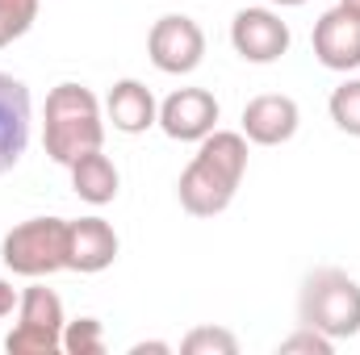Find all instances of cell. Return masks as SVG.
I'll list each match as a JSON object with an SVG mask.
<instances>
[{
  "mask_svg": "<svg viewBox=\"0 0 360 355\" xmlns=\"http://www.w3.org/2000/svg\"><path fill=\"white\" fill-rule=\"evenodd\" d=\"M327 109H331V121H335L344 134L360 138V80H344L340 88L331 92Z\"/></svg>",
  "mask_w": 360,
  "mask_h": 355,
  "instance_id": "17",
  "label": "cell"
},
{
  "mask_svg": "<svg viewBox=\"0 0 360 355\" xmlns=\"http://www.w3.org/2000/svg\"><path fill=\"white\" fill-rule=\"evenodd\" d=\"M63 301L46 284H30L17 305V326L4 339L8 355H55L63 351Z\"/></svg>",
  "mask_w": 360,
  "mask_h": 355,
  "instance_id": "5",
  "label": "cell"
},
{
  "mask_svg": "<svg viewBox=\"0 0 360 355\" xmlns=\"http://www.w3.org/2000/svg\"><path fill=\"white\" fill-rule=\"evenodd\" d=\"M331 351H335V339H327L314 326H297L289 339L276 343V355H331Z\"/></svg>",
  "mask_w": 360,
  "mask_h": 355,
  "instance_id": "19",
  "label": "cell"
},
{
  "mask_svg": "<svg viewBox=\"0 0 360 355\" xmlns=\"http://www.w3.org/2000/svg\"><path fill=\"white\" fill-rule=\"evenodd\" d=\"M30 121H34V105H30V88L0 72V176L13 172L30 147Z\"/></svg>",
  "mask_w": 360,
  "mask_h": 355,
  "instance_id": "11",
  "label": "cell"
},
{
  "mask_svg": "<svg viewBox=\"0 0 360 355\" xmlns=\"http://www.w3.org/2000/svg\"><path fill=\"white\" fill-rule=\"evenodd\" d=\"M289 42H293L289 21H281V13L272 8H239L231 21V46L248 63H260V67L276 63L289 51Z\"/></svg>",
  "mask_w": 360,
  "mask_h": 355,
  "instance_id": "7",
  "label": "cell"
},
{
  "mask_svg": "<svg viewBox=\"0 0 360 355\" xmlns=\"http://www.w3.org/2000/svg\"><path fill=\"white\" fill-rule=\"evenodd\" d=\"M42 147L59 168H72L80 155L105 147V113L84 84H55L46 96Z\"/></svg>",
  "mask_w": 360,
  "mask_h": 355,
  "instance_id": "2",
  "label": "cell"
},
{
  "mask_svg": "<svg viewBox=\"0 0 360 355\" xmlns=\"http://www.w3.org/2000/svg\"><path fill=\"white\" fill-rule=\"evenodd\" d=\"M168 355L172 351V347H168V343H160V339H151V343H134V347H130V355Z\"/></svg>",
  "mask_w": 360,
  "mask_h": 355,
  "instance_id": "21",
  "label": "cell"
},
{
  "mask_svg": "<svg viewBox=\"0 0 360 355\" xmlns=\"http://www.w3.org/2000/svg\"><path fill=\"white\" fill-rule=\"evenodd\" d=\"M105 117L117 134H147L151 126H160V105L143 80H117L105 96Z\"/></svg>",
  "mask_w": 360,
  "mask_h": 355,
  "instance_id": "13",
  "label": "cell"
},
{
  "mask_svg": "<svg viewBox=\"0 0 360 355\" xmlns=\"http://www.w3.org/2000/svg\"><path fill=\"white\" fill-rule=\"evenodd\" d=\"M269 4H281V8H297V4H310V0H269Z\"/></svg>",
  "mask_w": 360,
  "mask_h": 355,
  "instance_id": "22",
  "label": "cell"
},
{
  "mask_svg": "<svg viewBox=\"0 0 360 355\" xmlns=\"http://www.w3.org/2000/svg\"><path fill=\"white\" fill-rule=\"evenodd\" d=\"M72 188H76V196L80 201H89V205H109L113 196H117V168H113V159L105 155V151H89V155H80L72 168Z\"/></svg>",
  "mask_w": 360,
  "mask_h": 355,
  "instance_id": "14",
  "label": "cell"
},
{
  "mask_svg": "<svg viewBox=\"0 0 360 355\" xmlns=\"http://www.w3.org/2000/svg\"><path fill=\"white\" fill-rule=\"evenodd\" d=\"M117 230L105 217H76L68 222V267L80 276H96L117 260Z\"/></svg>",
  "mask_w": 360,
  "mask_h": 355,
  "instance_id": "12",
  "label": "cell"
},
{
  "mask_svg": "<svg viewBox=\"0 0 360 355\" xmlns=\"http://www.w3.org/2000/svg\"><path fill=\"white\" fill-rule=\"evenodd\" d=\"M0 260L13 276L42 280L68 267V222L63 217H30L13 226L0 243Z\"/></svg>",
  "mask_w": 360,
  "mask_h": 355,
  "instance_id": "4",
  "label": "cell"
},
{
  "mask_svg": "<svg viewBox=\"0 0 360 355\" xmlns=\"http://www.w3.org/2000/svg\"><path fill=\"white\" fill-rule=\"evenodd\" d=\"M38 21V0H0V51L30 34Z\"/></svg>",
  "mask_w": 360,
  "mask_h": 355,
  "instance_id": "15",
  "label": "cell"
},
{
  "mask_svg": "<svg viewBox=\"0 0 360 355\" xmlns=\"http://www.w3.org/2000/svg\"><path fill=\"white\" fill-rule=\"evenodd\" d=\"M63 351L68 355H105V330L96 318H76L63 326Z\"/></svg>",
  "mask_w": 360,
  "mask_h": 355,
  "instance_id": "18",
  "label": "cell"
},
{
  "mask_svg": "<svg viewBox=\"0 0 360 355\" xmlns=\"http://www.w3.org/2000/svg\"><path fill=\"white\" fill-rule=\"evenodd\" d=\"M302 126V109L285 92H264L243 105V138L256 147H285Z\"/></svg>",
  "mask_w": 360,
  "mask_h": 355,
  "instance_id": "9",
  "label": "cell"
},
{
  "mask_svg": "<svg viewBox=\"0 0 360 355\" xmlns=\"http://www.w3.org/2000/svg\"><path fill=\"white\" fill-rule=\"evenodd\" d=\"M310 46H314V59L327 72H356L360 67V13L344 8V4L327 8L314 21Z\"/></svg>",
  "mask_w": 360,
  "mask_h": 355,
  "instance_id": "8",
  "label": "cell"
},
{
  "mask_svg": "<svg viewBox=\"0 0 360 355\" xmlns=\"http://www.w3.org/2000/svg\"><path fill=\"white\" fill-rule=\"evenodd\" d=\"M243 172H248L243 130H210L197 142L193 163L176 180L180 209L193 217H218L222 209H231V201L243 184Z\"/></svg>",
  "mask_w": 360,
  "mask_h": 355,
  "instance_id": "1",
  "label": "cell"
},
{
  "mask_svg": "<svg viewBox=\"0 0 360 355\" xmlns=\"http://www.w3.org/2000/svg\"><path fill=\"white\" fill-rule=\"evenodd\" d=\"M344 8H352V13H360V0H340Z\"/></svg>",
  "mask_w": 360,
  "mask_h": 355,
  "instance_id": "23",
  "label": "cell"
},
{
  "mask_svg": "<svg viewBox=\"0 0 360 355\" xmlns=\"http://www.w3.org/2000/svg\"><path fill=\"white\" fill-rule=\"evenodd\" d=\"M147 55L164 76H188L205 59V34H201V25L193 17L164 13L147 34Z\"/></svg>",
  "mask_w": 360,
  "mask_h": 355,
  "instance_id": "6",
  "label": "cell"
},
{
  "mask_svg": "<svg viewBox=\"0 0 360 355\" xmlns=\"http://www.w3.org/2000/svg\"><path fill=\"white\" fill-rule=\"evenodd\" d=\"M302 326L323 330L327 339H356L360 335V284L340 267H319L306 276L297 297Z\"/></svg>",
  "mask_w": 360,
  "mask_h": 355,
  "instance_id": "3",
  "label": "cell"
},
{
  "mask_svg": "<svg viewBox=\"0 0 360 355\" xmlns=\"http://www.w3.org/2000/svg\"><path fill=\"white\" fill-rule=\"evenodd\" d=\"M180 351L184 355H235L239 351V339L222 326H197L180 339Z\"/></svg>",
  "mask_w": 360,
  "mask_h": 355,
  "instance_id": "16",
  "label": "cell"
},
{
  "mask_svg": "<svg viewBox=\"0 0 360 355\" xmlns=\"http://www.w3.org/2000/svg\"><path fill=\"white\" fill-rule=\"evenodd\" d=\"M160 130L172 142H201L210 130H218V100L205 88H176L160 105Z\"/></svg>",
  "mask_w": 360,
  "mask_h": 355,
  "instance_id": "10",
  "label": "cell"
},
{
  "mask_svg": "<svg viewBox=\"0 0 360 355\" xmlns=\"http://www.w3.org/2000/svg\"><path fill=\"white\" fill-rule=\"evenodd\" d=\"M21 305V293L13 288V280H0V318H8Z\"/></svg>",
  "mask_w": 360,
  "mask_h": 355,
  "instance_id": "20",
  "label": "cell"
}]
</instances>
